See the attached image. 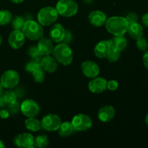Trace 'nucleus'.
I'll use <instances>...</instances> for the list:
<instances>
[{
    "instance_id": "1",
    "label": "nucleus",
    "mask_w": 148,
    "mask_h": 148,
    "mask_svg": "<svg viewBox=\"0 0 148 148\" xmlns=\"http://www.w3.org/2000/svg\"><path fill=\"white\" fill-rule=\"evenodd\" d=\"M107 31L113 36H124L127 32L128 22L121 16H113L107 19L105 23Z\"/></svg>"
},
{
    "instance_id": "2",
    "label": "nucleus",
    "mask_w": 148,
    "mask_h": 148,
    "mask_svg": "<svg viewBox=\"0 0 148 148\" xmlns=\"http://www.w3.org/2000/svg\"><path fill=\"white\" fill-rule=\"evenodd\" d=\"M52 55L58 63L68 66L73 61V52L70 46L66 43L61 42L54 46Z\"/></svg>"
},
{
    "instance_id": "3",
    "label": "nucleus",
    "mask_w": 148,
    "mask_h": 148,
    "mask_svg": "<svg viewBox=\"0 0 148 148\" xmlns=\"http://www.w3.org/2000/svg\"><path fill=\"white\" fill-rule=\"evenodd\" d=\"M22 31L25 38L30 40H38L43 36V26L35 20H29L25 21Z\"/></svg>"
},
{
    "instance_id": "4",
    "label": "nucleus",
    "mask_w": 148,
    "mask_h": 148,
    "mask_svg": "<svg viewBox=\"0 0 148 148\" xmlns=\"http://www.w3.org/2000/svg\"><path fill=\"white\" fill-rule=\"evenodd\" d=\"M59 14L55 7H45L38 12L37 20L42 26H49L56 23Z\"/></svg>"
},
{
    "instance_id": "5",
    "label": "nucleus",
    "mask_w": 148,
    "mask_h": 148,
    "mask_svg": "<svg viewBox=\"0 0 148 148\" xmlns=\"http://www.w3.org/2000/svg\"><path fill=\"white\" fill-rule=\"evenodd\" d=\"M55 8L59 15L71 17L77 13L79 7L75 0H59Z\"/></svg>"
},
{
    "instance_id": "6",
    "label": "nucleus",
    "mask_w": 148,
    "mask_h": 148,
    "mask_svg": "<svg viewBox=\"0 0 148 148\" xmlns=\"http://www.w3.org/2000/svg\"><path fill=\"white\" fill-rule=\"evenodd\" d=\"M20 82V75L18 72L13 69L5 71L0 78V83L6 89H12Z\"/></svg>"
},
{
    "instance_id": "7",
    "label": "nucleus",
    "mask_w": 148,
    "mask_h": 148,
    "mask_svg": "<svg viewBox=\"0 0 148 148\" xmlns=\"http://www.w3.org/2000/svg\"><path fill=\"white\" fill-rule=\"evenodd\" d=\"M62 122V119L59 116L54 114H49L42 119L40 124L43 130L53 132L59 130Z\"/></svg>"
},
{
    "instance_id": "8",
    "label": "nucleus",
    "mask_w": 148,
    "mask_h": 148,
    "mask_svg": "<svg viewBox=\"0 0 148 148\" xmlns=\"http://www.w3.org/2000/svg\"><path fill=\"white\" fill-rule=\"evenodd\" d=\"M72 124L75 130L79 132L87 131L92 126V120L89 116L84 114H78L72 118Z\"/></svg>"
},
{
    "instance_id": "9",
    "label": "nucleus",
    "mask_w": 148,
    "mask_h": 148,
    "mask_svg": "<svg viewBox=\"0 0 148 148\" xmlns=\"http://www.w3.org/2000/svg\"><path fill=\"white\" fill-rule=\"evenodd\" d=\"M20 111L23 115L27 117H35L39 114L40 107L35 101L32 99H26L22 102L20 105Z\"/></svg>"
},
{
    "instance_id": "10",
    "label": "nucleus",
    "mask_w": 148,
    "mask_h": 148,
    "mask_svg": "<svg viewBox=\"0 0 148 148\" xmlns=\"http://www.w3.org/2000/svg\"><path fill=\"white\" fill-rule=\"evenodd\" d=\"M81 70L82 74L88 78L96 77L99 75V66L95 62L91 60L84 61L81 64Z\"/></svg>"
},
{
    "instance_id": "11",
    "label": "nucleus",
    "mask_w": 148,
    "mask_h": 148,
    "mask_svg": "<svg viewBox=\"0 0 148 148\" xmlns=\"http://www.w3.org/2000/svg\"><path fill=\"white\" fill-rule=\"evenodd\" d=\"M14 144L19 147L33 148L34 147V137L30 133H20L14 137Z\"/></svg>"
},
{
    "instance_id": "12",
    "label": "nucleus",
    "mask_w": 148,
    "mask_h": 148,
    "mask_svg": "<svg viewBox=\"0 0 148 148\" xmlns=\"http://www.w3.org/2000/svg\"><path fill=\"white\" fill-rule=\"evenodd\" d=\"M25 36L20 30H14L10 33L8 37V43L10 47L14 49H18L24 45Z\"/></svg>"
},
{
    "instance_id": "13",
    "label": "nucleus",
    "mask_w": 148,
    "mask_h": 148,
    "mask_svg": "<svg viewBox=\"0 0 148 148\" xmlns=\"http://www.w3.org/2000/svg\"><path fill=\"white\" fill-rule=\"evenodd\" d=\"M88 89L92 93H102L107 90V80L105 78L98 77L92 78L88 83Z\"/></svg>"
},
{
    "instance_id": "14",
    "label": "nucleus",
    "mask_w": 148,
    "mask_h": 148,
    "mask_svg": "<svg viewBox=\"0 0 148 148\" xmlns=\"http://www.w3.org/2000/svg\"><path fill=\"white\" fill-rule=\"evenodd\" d=\"M111 49L112 47L110 40H101L95 45L94 48V53L96 57L103 59L106 57Z\"/></svg>"
},
{
    "instance_id": "15",
    "label": "nucleus",
    "mask_w": 148,
    "mask_h": 148,
    "mask_svg": "<svg viewBox=\"0 0 148 148\" xmlns=\"http://www.w3.org/2000/svg\"><path fill=\"white\" fill-rule=\"evenodd\" d=\"M88 21L92 25L98 27L105 25L107 20L106 14L101 10H94V11L90 12L88 14Z\"/></svg>"
},
{
    "instance_id": "16",
    "label": "nucleus",
    "mask_w": 148,
    "mask_h": 148,
    "mask_svg": "<svg viewBox=\"0 0 148 148\" xmlns=\"http://www.w3.org/2000/svg\"><path fill=\"white\" fill-rule=\"evenodd\" d=\"M65 32L66 30L62 25L60 23H56L51 27L49 31V38L53 42L57 43H61L64 40Z\"/></svg>"
},
{
    "instance_id": "17",
    "label": "nucleus",
    "mask_w": 148,
    "mask_h": 148,
    "mask_svg": "<svg viewBox=\"0 0 148 148\" xmlns=\"http://www.w3.org/2000/svg\"><path fill=\"white\" fill-rule=\"evenodd\" d=\"M116 114L115 108L110 105L101 107L98 111V118L102 122H109L114 118Z\"/></svg>"
},
{
    "instance_id": "18",
    "label": "nucleus",
    "mask_w": 148,
    "mask_h": 148,
    "mask_svg": "<svg viewBox=\"0 0 148 148\" xmlns=\"http://www.w3.org/2000/svg\"><path fill=\"white\" fill-rule=\"evenodd\" d=\"M36 46L43 56L50 55L51 53H52L53 48H54L51 39L50 38L43 37V36L39 39Z\"/></svg>"
},
{
    "instance_id": "19",
    "label": "nucleus",
    "mask_w": 148,
    "mask_h": 148,
    "mask_svg": "<svg viewBox=\"0 0 148 148\" xmlns=\"http://www.w3.org/2000/svg\"><path fill=\"white\" fill-rule=\"evenodd\" d=\"M40 64L41 67L49 73L54 72L58 67V62L53 56H51L50 55L43 56L41 60L40 61Z\"/></svg>"
},
{
    "instance_id": "20",
    "label": "nucleus",
    "mask_w": 148,
    "mask_h": 148,
    "mask_svg": "<svg viewBox=\"0 0 148 148\" xmlns=\"http://www.w3.org/2000/svg\"><path fill=\"white\" fill-rule=\"evenodd\" d=\"M143 32H144V30H143V26L138 22H137V23L129 25L127 33H128L129 36L132 38L137 40L143 36Z\"/></svg>"
},
{
    "instance_id": "21",
    "label": "nucleus",
    "mask_w": 148,
    "mask_h": 148,
    "mask_svg": "<svg viewBox=\"0 0 148 148\" xmlns=\"http://www.w3.org/2000/svg\"><path fill=\"white\" fill-rule=\"evenodd\" d=\"M111 43V47L115 50L121 52L127 48V40L124 36H114L111 40H110Z\"/></svg>"
},
{
    "instance_id": "22",
    "label": "nucleus",
    "mask_w": 148,
    "mask_h": 148,
    "mask_svg": "<svg viewBox=\"0 0 148 148\" xmlns=\"http://www.w3.org/2000/svg\"><path fill=\"white\" fill-rule=\"evenodd\" d=\"M75 130L72 125V122L64 121V122H62L57 131L59 132V134L62 137H69L74 132Z\"/></svg>"
},
{
    "instance_id": "23",
    "label": "nucleus",
    "mask_w": 148,
    "mask_h": 148,
    "mask_svg": "<svg viewBox=\"0 0 148 148\" xmlns=\"http://www.w3.org/2000/svg\"><path fill=\"white\" fill-rule=\"evenodd\" d=\"M25 126L27 130L33 132H36L41 128L40 121L35 117H27V119L25 121Z\"/></svg>"
},
{
    "instance_id": "24",
    "label": "nucleus",
    "mask_w": 148,
    "mask_h": 148,
    "mask_svg": "<svg viewBox=\"0 0 148 148\" xmlns=\"http://www.w3.org/2000/svg\"><path fill=\"white\" fill-rule=\"evenodd\" d=\"M30 74L32 75V76L33 77V79H34L35 82H38V83H41L44 81L45 76H46V71L41 67V66L38 65V66H36L31 72Z\"/></svg>"
},
{
    "instance_id": "25",
    "label": "nucleus",
    "mask_w": 148,
    "mask_h": 148,
    "mask_svg": "<svg viewBox=\"0 0 148 148\" xmlns=\"http://www.w3.org/2000/svg\"><path fill=\"white\" fill-rule=\"evenodd\" d=\"M49 140L46 134H40L34 139V147L43 148L49 145Z\"/></svg>"
},
{
    "instance_id": "26",
    "label": "nucleus",
    "mask_w": 148,
    "mask_h": 148,
    "mask_svg": "<svg viewBox=\"0 0 148 148\" xmlns=\"http://www.w3.org/2000/svg\"><path fill=\"white\" fill-rule=\"evenodd\" d=\"M12 14L7 10H0V25H6L11 23Z\"/></svg>"
},
{
    "instance_id": "27",
    "label": "nucleus",
    "mask_w": 148,
    "mask_h": 148,
    "mask_svg": "<svg viewBox=\"0 0 148 148\" xmlns=\"http://www.w3.org/2000/svg\"><path fill=\"white\" fill-rule=\"evenodd\" d=\"M12 27L14 30H22L23 26H24L25 20H24L22 16L16 15L12 19Z\"/></svg>"
},
{
    "instance_id": "28",
    "label": "nucleus",
    "mask_w": 148,
    "mask_h": 148,
    "mask_svg": "<svg viewBox=\"0 0 148 148\" xmlns=\"http://www.w3.org/2000/svg\"><path fill=\"white\" fill-rule=\"evenodd\" d=\"M28 54L29 56H30L32 60L35 61V62H40L42 57H43V55H42V53L39 51L37 46H31V47L29 49Z\"/></svg>"
},
{
    "instance_id": "29",
    "label": "nucleus",
    "mask_w": 148,
    "mask_h": 148,
    "mask_svg": "<svg viewBox=\"0 0 148 148\" xmlns=\"http://www.w3.org/2000/svg\"><path fill=\"white\" fill-rule=\"evenodd\" d=\"M4 96L7 104H12L17 102V94L12 90H7L4 92Z\"/></svg>"
},
{
    "instance_id": "30",
    "label": "nucleus",
    "mask_w": 148,
    "mask_h": 148,
    "mask_svg": "<svg viewBox=\"0 0 148 148\" xmlns=\"http://www.w3.org/2000/svg\"><path fill=\"white\" fill-rule=\"evenodd\" d=\"M120 56H121V52L114 49H111L106 58L109 62L114 63V62H116L120 59Z\"/></svg>"
},
{
    "instance_id": "31",
    "label": "nucleus",
    "mask_w": 148,
    "mask_h": 148,
    "mask_svg": "<svg viewBox=\"0 0 148 148\" xmlns=\"http://www.w3.org/2000/svg\"><path fill=\"white\" fill-rule=\"evenodd\" d=\"M137 42H136V46H137V49L141 51H146L148 49V40L145 38L143 36L140 37V38L137 39Z\"/></svg>"
},
{
    "instance_id": "32",
    "label": "nucleus",
    "mask_w": 148,
    "mask_h": 148,
    "mask_svg": "<svg viewBox=\"0 0 148 148\" xmlns=\"http://www.w3.org/2000/svg\"><path fill=\"white\" fill-rule=\"evenodd\" d=\"M126 20L128 22V24H132V23H137L138 22L139 17L137 15V14H136L135 12H130L129 14H127V15L125 17Z\"/></svg>"
},
{
    "instance_id": "33",
    "label": "nucleus",
    "mask_w": 148,
    "mask_h": 148,
    "mask_svg": "<svg viewBox=\"0 0 148 148\" xmlns=\"http://www.w3.org/2000/svg\"><path fill=\"white\" fill-rule=\"evenodd\" d=\"M119 82L114 79L107 81V89L110 91H115L118 89Z\"/></svg>"
},
{
    "instance_id": "34",
    "label": "nucleus",
    "mask_w": 148,
    "mask_h": 148,
    "mask_svg": "<svg viewBox=\"0 0 148 148\" xmlns=\"http://www.w3.org/2000/svg\"><path fill=\"white\" fill-rule=\"evenodd\" d=\"M72 39V33L69 30H66L65 32V35H64V40H63V43H66V44H69V43L71 42Z\"/></svg>"
},
{
    "instance_id": "35",
    "label": "nucleus",
    "mask_w": 148,
    "mask_h": 148,
    "mask_svg": "<svg viewBox=\"0 0 148 148\" xmlns=\"http://www.w3.org/2000/svg\"><path fill=\"white\" fill-rule=\"evenodd\" d=\"M9 107V111H10V113H12V114H14V113L17 112V110L19 108V106L18 103H17V102L14 103H12V104H7Z\"/></svg>"
},
{
    "instance_id": "36",
    "label": "nucleus",
    "mask_w": 148,
    "mask_h": 148,
    "mask_svg": "<svg viewBox=\"0 0 148 148\" xmlns=\"http://www.w3.org/2000/svg\"><path fill=\"white\" fill-rule=\"evenodd\" d=\"M10 111L6 109H1L0 110V118L3 119H6L10 116Z\"/></svg>"
},
{
    "instance_id": "37",
    "label": "nucleus",
    "mask_w": 148,
    "mask_h": 148,
    "mask_svg": "<svg viewBox=\"0 0 148 148\" xmlns=\"http://www.w3.org/2000/svg\"><path fill=\"white\" fill-rule=\"evenodd\" d=\"M143 62L144 66H145L147 69H148V51H145V53L144 55H143Z\"/></svg>"
},
{
    "instance_id": "38",
    "label": "nucleus",
    "mask_w": 148,
    "mask_h": 148,
    "mask_svg": "<svg viewBox=\"0 0 148 148\" xmlns=\"http://www.w3.org/2000/svg\"><path fill=\"white\" fill-rule=\"evenodd\" d=\"M142 23L145 27H148V12L143 14V17H142Z\"/></svg>"
},
{
    "instance_id": "39",
    "label": "nucleus",
    "mask_w": 148,
    "mask_h": 148,
    "mask_svg": "<svg viewBox=\"0 0 148 148\" xmlns=\"http://www.w3.org/2000/svg\"><path fill=\"white\" fill-rule=\"evenodd\" d=\"M6 105H7V102L4 98V94H1L0 95V107H4Z\"/></svg>"
},
{
    "instance_id": "40",
    "label": "nucleus",
    "mask_w": 148,
    "mask_h": 148,
    "mask_svg": "<svg viewBox=\"0 0 148 148\" xmlns=\"http://www.w3.org/2000/svg\"><path fill=\"white\" fill-rule=\"evenodd\" d=\"M11 1H12L14 4H20V3L23 2L25 0H10Z\"/></svg>"
},
{
    "instance_id": "41",
    "label": "nucleus",
    "mask_w": 148,
    "mask_h": 148,
    "mask_svg": "<svg viewBox=\"0 0 148 148\" xmlns=\"http://www.w3.org/2000/svg\"><path fill=\"white\" fill-rule=\"evenodd\" d=\"M4 88L3 87V85L0 83V95L4 94Z\"/></svg>"
},
{
    "instance_id": "42",
    "label": "nucleus",
    "mask_w": 148,
    "mask_h": 148,
    "mask_svg": "<svg viewBox=\"0 0 148 148\" xmlns=\"http://www.w3.org/2000/svg\"><path fill=\"white\" fill-rule=\"evenodd\" d=\"M3 147H5V145H4V143H2V141L0 140V148H3Z\"/></svg>"
},
{
    "instance_id": "43",
    "label": "nucleus",
    "mask_w": 148,
    "mask_h": 148,
    "mask_svg": "<svg viewBox=\"0 0 148 148\" xmlns=\"http://www.w3.org/2000/svg\"><path fill=\"white\" fill-rule=\"evenodd\" d=\"M145 123L148 127V114H147V116H146V117H145Z\"/></svg>"
},
{
    "instance_id": "44",
    "label": "nucleus",
    "mask_w": 148,
    "mask_h": 148,
    "mask_svg": "<svg viewBox=\"0 0 148 148\" xmlns=\"http://www.w3.org/2000/svg\"><path fill=\"white\" fill-rule=\"evenodd\" d=\"M1 43H2V37H1V35H0V46H1Z\"/></svg>"
}]
</instances>
